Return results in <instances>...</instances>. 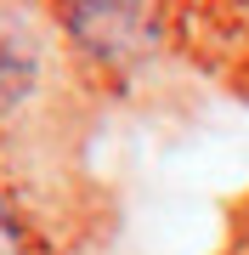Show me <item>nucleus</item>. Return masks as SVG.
<instances>
[{
    "instance_id": "1",
    "label": "nucleus",
    "mask_w": 249,
    "mask_h": 255,
    "mask_svg": "<svg viewBox=\"0 0 249 255\" xmlns=\"http://www.w3.org/2000/svg\"><path fill=\"white\" fill-rule=\"evenodd\" d=\"M68 34L96 57H130L153 46L159 34V0H68L63 6Z\"/></svg>"
},
{
    "instance_id": "2",
    "label": "nucleus",
    "mask_w": 249,
    "mask_h": 255,
    "mask_svg": "<svg viewBox=\"0 0 249 255\" xmlns=\"http://www.w3.org/2000/svg\"><path fill=\"white\" fill-rule=\"evenodd\" d=\"M28 85H34V51H28V40L17 28L0 23V114H6L11 102H23Z\"/></svg>"
},
{
    "instance_id": "3",
    "label": "nucleus",
    "mask_w": 249,
    "mask_h": 255,
    "mask_svg": "<svg viewBox=\"0 0 249 255\" xmlns=\"http://www.w3.org/2000/svg\"><path fill=\"white\" fill-rule=\"evenodd\" d=\"M0 255H17V233H11V221H6V210H0Z\"/></svg>"
}]
</instances>
